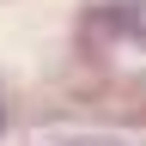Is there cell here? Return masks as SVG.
I'll use <instances>...</instances> for the list:
<instances>
[{
  "instance_id": "6da1fadb",
  "label": "cell",
  "mask_w": 146,
  "mask_h": 146,
  "mask_svg": "<svg viewBox=\"0 0 146 146\" xmlns=\"http://www.w3.org/2000/svg\"><path fill=\"white\" fill-rule=\"evenodd\" d=\"M122 25L146 36V0H122Z\"/></svg>"
}]
</instances>
